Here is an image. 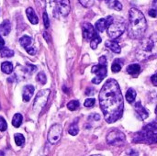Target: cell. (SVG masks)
Returning <instances> with one entry per match:
<instances>
[{
  "label": "cell",
  "instance_id": "cell-38",
  "mask_svg": "<svg viewBox=\"0 0 157 156\" xmlns=\"http://www.w3.org/2000/svg\"><path fill=\"white\" fill-rule=\"evenodd\" d=\"M5 46V40H3V38L0 36V48H2V47H4Z\"/></svg>",
  "mask_w": 157,
  "mask_h": 156
},
{
  "label": "cell",
  "instance_id": "cell-22",
  "mask_svg": "<svg viewBox=\"0 0 157 156\" xmlns=\"http://www.w3.org/2000/svg\"><path fill=\"white\" fill-rule=\"evenodd\" d=\"M0 53H1V56L2 57H12L14 55V51L6 48V47H2L0 48Z\"/></svg>",
  "mask_w": 157,
  "mask_h": 156
},
{
  "label": "cell",
  "instance_id": "cell-40",
  "mask_svg": "<svg viewBox=\"0 0 157 156\" xmlns=\"http://www.w3.org/2000/svg\"><path fill=\"white\" fill-rule=\"evenodd\" d=\"M0 155H4V153H0Z\"/></svg>",
  "mask_w": 157,
  "mask_h": 156
},
{
  "label": "cell",
  "instance_id": "cell-21",
  "mask_svg": "<svg viewBox=\"0 0 157 156\" xmlns=\"http://www.w3.org/2000/svg\"><path fill=\"white\" fill-rule=\"evenodd\" d=\"M100 42H101V38L96 33L95 36L90 40V46H91V48H92L93 50H96L97 47L98 46V44H99Z\"/></svg>",
  "mask_w": 157,
  "mask_h": 156
},
{
  "label": "cell",
  "instance_id": "cell-24",
  "mask_svg": "<svg viewBox=\"0 0 157 156\" xmlns=\"http://www.w3.org/2000/svg\"><path fill=\"white\" fill-rule=\"evenodd\" d=\"M15 143L17 146H22L25 143V138L21 133L15 134Z\"/></svg>",
  "mask_w": 157,
  "mask_h": 156
},
{
  "label": "cell",
  "instance_id": "cell-3",
  "mask_svg": "<svg viewBox=\"0 0 157 156\" xmlns=\"http://www.w3.org/2000/svg\"><path fill=\"white\" fill-rule=\"evenodd\" d=\"M157 141V128L155 122H152L145 126L140 132H138L133 139L134 143H155Z\"/></svg>",
  "mask_w": 157,
  "mask_h": 156
},
{
  "label": "cell",
  "instance_id": "cell-34",
  "mask_svg": "<svg viewBox=\"0 0 157 156\" xmlns=\"http://www.w3.org/2000/svg\"><path fill=\"white\" fill-rule=\"evenodd\" d=\"M26 51L29 54V55H34L36 53V49L33 47H27L26 48Z\"/></svg>",
  "mask_w": 157,
  "mask_h": 156
},
{
  "label": "cell",
  "instance_id": "cell-9",
  "mask_svg": "<svg viewBox=\"0 0 157 156\" xmlns=\"http://www.w3.org/2000/svg\"><path fill=\"white\" fill-rule=\"evenodd\" d=\"M113 19H114V17L112 16H109L106 18H100V19H98L96 22V25H95L96 29L98 31H99V32H103L111 24V22L113 21Z\"/></svg>",
  "mask_w": 157,
  "mask_h": 156
},
{
  "label": "cell",
  "instance_id": "cell-25",
  "mask_svg": "<svg viewBox=\"0 0 157 156\" xmlns=\"http://www.w3.org/2000/svg\"><path fill=\"white\" fill-rule=\"evenodd\" d=\"M79 105L80 104H79V101L78 100H72V101H70L67 104V108H68L69 110L75 111V110H76L79 108Z\"/></svg>",
  "mask_w": 157,
  "mask_h": 156
},
{
  "label": "cell",
  "instance_id": "cell-8",
  "mask_svg": "<svg viewBox=\"0 0 157 156\" xmlns=\"http://www.w3.org/2000/svg\"><path fill=\"white\" fill-rule=\"evenodd\" d=\"M63 133V128L60 124H54L51 127L49 132H48V141L52 144H55L58 143L62 137Z\"/></svg>",
  "mask_w": 157,
  "mask_h": 156
},
{
  "label": "cell",
  "instance_id": "cell-36",
  "mask_svg": "<svg viewBox=\"0 0 157 156\" xmlns=\"http://www.w3.org/2000/svg\"><path fill=\"white\" fill-rule=\"evenodd\" d=\"M151 80H152V82H153V84H154V86H157V74H155L153 76H152V78H151Z\"/></svg>",
  "mask_w": 157,
  "mask_h": 156
},
{
  "label": "cell",
  "instance_id": "cell-30",
  "mask_svg": "<svg viewBox=\"0 0 157 156\" xmlns=\"http://www.w3.org/2000/svg\"><path fill=\"white\" fill-rule=\"evenodd\" d=\"M79 2L85 7H91L94 5L95 0H79Z\"/></svg>",
  "mask_w": 157,
  "mask_h": 156
},
{
  "label": "cell",
  "instance_id": "cell-23",
  "mask_svg": "<svg viewBox=\"0 0 157 156\" xmlns=\"http://www.w3.org/2000/svg\"><path fill=\"white\" fill-rule=\"evenodd\" d=\"M31 40H32V39L30 38V37H29V36H23V37H21L20 38V40H19V42H20V44H21V46L23 47V48H27V47H29V45L31 43Z\"/></svg>",
  "mask_w": 157,
  "mask_h": 156
},
{
  "label": "cell",
  "instance_id": "cell-28",
  "mask_svg": "<svg viewBox=\"0 0 157 156\" xmlns=\"http://www.w3.org/2000/svg\"><path fill=\"white\" fill-rule=\"evenodd\" d=\"M119 61H120V60H116V61L114 62V63L112 64V66H111V70H112V72H114V73H118V72H120L121 69V63H119Z\"/></svg>",
  "mask_w": 157,
  "mask_h": 156
},
{
  "label": "cell",
  "instance_id": "cell-12",
  "mask_svg": "<svg viewBox=\"0 0 157 156\" xmlns=\"http://www.w3.org/2000/svg\"><path fill=\"white\" fill-rule=\"evenodd\" d=\"M34 93V86L28 85L25 86V87L23 88V93H22V97H23V101L24 102H29Z\"/></svg>",
  "mask_w": 157,
  "mask_h": 156
},
{
  "label": "cell",
  "instance_id": "cell-5",
  "mask_svg": "<svg viewBox=\"0 0 157 156\" xmlns=\"http://www.w3.org/2000/svg\"><path fill=\"white\" fill-rule=\"evenodd\" d=\"M107 29L109 37L111 38L112 40H115L123 34V32L126 29V23L122 18H120L119 20L113 19L111 24L107 28Z\"/></svg>",
  "mask_w": 157,
  "mask_h": 156
},
{
  "label": "cell",
  "instance_id": "cell-37",
  "mask_svg": "<svg viewBox=\"0 0 157 156\" xmlns=\"http://www.w3.org/2000/svg\"><path fill=\"white\" fill-rule=\"evenodd\" d=\"M43 36H44V39H45L46 40H48V41H50V40H51V38H50L49 34H48L46 31H44V32H43Z\"/></svg>",
  "mask_w": 157,
  "mask_h": 156
},
{
  "label": "cell",
  "instance_id": "cell-18",
  "mask_svg": "<svg viewBox=\"0 0 157 156\" xmlns=\"http://www.w3.org/2000/svg\"><path fill=\"white\" fill-rule=\"evenodd\" d=\"M136 96H137V94H136V91L133 89V88H129L128 90H127V92H126V100L129 102V103H132V102H134V100H135V98H136Z\"/></svg>",
  "mask_w": 157,
  "mask_h": 156
},
{
  "label": "cell",
  "instance_id": "cell-7",
  "mask_svg": "<svg viewBox=\"0 0 157 156\" xmlns=\"http://www.w3.org/2000/svg\"><path fill=\"white\" fill-rule=\"evenodd\" d=\"M125 140L126 137L124 133L118 130H113L107 136V143L109 145H114V146L122 145L125 143Z\"/></svg>",
  "mask_w": 157,
  "mask_h": 156
},
{
  "label": "cell",
  "instance_id": "cell-33",
  "mask_svg": "<svg viewBox=\"0 0 157 156\" xmlns=\"http://www.w3.org/2000/svg\"><path fill=\"white\" fill-rule=\"evenodd\" d=\"M43 23H44V27L46 29H48L50 27V20H49V17H48L47 12L43 13Z\"/></svg>",
  "mask_w": 157,
  "mask_h": 156
},
{
  "label": "cell",
  "instance_id": "cell-27",
  "mask_svg": "<svg viewBox=\"0 0 157 156\" xmlns=\"http://www.w3.org/2000/svg\"><path fill=\"white\" fill-rule=\"evenodd\" d=\"M109 6H110L111 8L117 10V11H121V10L122 9V5H121V3L120 1H118V0H115V1H113L112 3H110Z\"/></svg>",
  "mask_w": 157,
  "mask_h": 156
},
{
  "label": "cell",
  "instance_id": "cell-1",
  "mask_svg": "<svg viewBox=\"0 0 157 156\" xmlns=\"http://www.w3.org/2000/svg\"><path fill=\"white\" fill-rule=\"evenodd\" d=\"M99 106L108 123H114L123 114L124 102L121 87L114 79H109L102 86L99 96Z\"/></svg>",
  "mask_w": 157,
  "mask_h": 156
},
{
  "label": "cell",
  "instance_id": "cell-13",
  "mask_svg": "<svg viewBox=\"0 0 157 156\" xmlns=\"http://www.w3.org/2000/svg\"><path fill=\"white\" fill-rule=\"evenodd\" d=\"M135 111H136V113L138 114V116L142 119V120H145V119H147L148 118V111L144 108V107H143L142 106V104H141V102H137L136 104H135Z\"/></svg>",
  "mask_w": 157,
  "mask_h": 156
},
{
  "label": "cell",
  "instance_id": "cell-2",
  "mask_svg": "<svg viewBox=\"0 0 157 156\" xmlns=\"http://www.w3.org/2000/svg\"><path fill=\"white\" fill-rule=\"evenodd\" d=\"M146 29L147 22L143 12L135 7L131 8L129 12V37L132 39H140L145 33Z\"/></svg>",
  "mask_w": 157,
  "mask_h": 156
},
{
  "label": "cell",
  "instance_id": "cell-14",
  "mask_svg": "<svg viewBox=\"0 0 157 156\" xmlns=\"http://www.w3.org/2000/svg\"><path fill=\"white\" fill-rule=\"evenodd\" d=\"M105 46L107 48H109L111 51L115 52V53H120L121 52V46H120L119 42L116 41V40H108V41H106Z\"/></svg>",
  "mask_w": 157,
  "mask_h": 156
},
{
  "label": "cell",
  "instance_id": "cell-10",
  "mask_svg": "<svg viewBox=\"0 0 157 156\" xmlns=\"http://www.w3.org/2000/svg\"><path fill=\"white\" fill-rule=\"evenodd\" d=\"M57 3V8L59 13L63 16L66 17L71 9V6H70V1L69 0H56Z\"/></svg>",
  "mask_w": 157,
  "mask_h": 156
},
{
  "label": "cell",
  "instance_id": "cell-29",
  "mask_svg": "<svg viewBox=\"0 0 157 156\" xmlns=\"http://www.w3.org/2000/svg\"><path fill=\"white\" fill-rule=\"evenodd\" d=\"M46 76H45V74H44V73L43 72H40L38 74H37V81L38 82H40V84H42V85H45L46 84Z\"/></svg>",
  "mask_w": 157,
  "mask_h": 156
},
{
  "label": "cell",
  "instance_id": "cell-26",
  "mask_svg": "<svg viewBox=\"0 0 157 156\" xmlns=\"http://www.w3.org/2000/svg\"><path fill=\"white\" fill-rule=\"evenodd\" d=\"M79 131V128H78V125L76 123H73L70 125L69 129H68V132L69 134L73 135V136H75Z\"/></svg>",
  "mask_w": 157,
  "mask_h": 156
},
{
  "label": "cell",
  "instance_id": "cell-19",
  "mask_svg": "<svg viewBox=\"0 0 157 156\" xmlns=\"http://www.w3.org/2000/svg\"><path fill=\"white\" fill-rule=\"evenodd\" d=\"M1 70L6 74H10L13 72V64L9 62H5L1 65Z\"/></svg>",
  "mask_w": 157,
  "mask_h": 156
},
{
  "label": "cell",
  "instance_id": "cell-6",
  "mask_svg": "<svg viewBox=\"0 0 157 156\" xmlns=\"http://www.w3.org/2000/svg\"><path fill=\"white\" fill-rule=\"evenodd\" d=\"M50 93L51 91L49 89H43V90H40L37 94L34 103H33V109L36 113H40V110L44 108V106L46 105L48 101Z\"/></svg>",
  "mask_w": 157,
  "mask_h": 156
},
{
  "label": "cell",
  "instance_id": "cell-11",
  "mask_svg": "<svg viewBox=\"0 0 157 156\" xmlns=\"http://www.w3.org/2000/svg\"><path fill=\"white\" fill-rule=\"evenodd\" d=\"M97 32L95 31V28L92 24L86 22L83 24V36L86 40H91Z\"/></svg>",
  "mask_w": 157,
  "mask_h": 156
},
{
  "label": "cell",
  "instance_id": "cell-31",
  "mask_svg": "<svg viewBox=\"0 0 157 156\" xmlns=\"http://www.w3.org/2000/svg\"><path fill=\"white\" fill-rule=\"evenodd\" d=\"M95 102H96V101H95L94 98H87V99L85 101L84 106H85L86 108H92V107H94Z\"/></svg>",
  "mask_w": 157,
  "mask_h": 156
},
{
  "label": "cell",
  "instance_id": "cell-4",
  "mask_svg": "<svg viewBox=\"0 0 157 156\" xmlns=\"http://www.w3.org/2000/svg\"><path fill=\"white\" fill-rule=\"evenodd\" d=\"M91 72L96 74V76L92 79V83L98 85L107 75V60L105 56H101L99 58V63L94 65L91 69Z\"/></svg>",
  "mask_w": 157,
  "mask_h": 156
},
{
  "label": "cell",
  "instance_id": "cell-17",
  "mask_svg": "<svg viewBox=\"0 0 157 156\" xmlns=\"http://www.w3.org/2000/svg\"><path fill=\"white\" fill-rule=\"evenodd\" d=\"M126 70H127V73L128 74H130L132 75H137L140 73V71H141V67H140L139 64L133 63V64L129 65Z\"/></svg>",
  "mask_w": 157,
  "mask_h": 156
},
{
  "label": "cell",
  "instance_id": "cell-16",
  "mask_svg": "<svg viewBox=\"0 0 157 156\" xmlns=\"http://www.w3.org/2000/svg\"><path fill=\"white\" fill-rule=\"evenodd\" d=\"M10 29H11V27H10L9 20H7V19L4 20L0 25V34L4 35V36H6V35L9 34Z\"/></svg>",
  "mask_w": 157,
  "mask_h": 156
},
{
  "label": "cell",
  "instance_id": "cell-39",
  "mask_svg": "<svg viewBox=\"0 0 157 156\" xmlns=\"http://www.w3.org/2000/svg\"><path fill=\"white\" fill-rule=\"evenodd\" d=\"M54 1H55V0H46L47 4H49V5H52V4H53V3H54Z\"/></svg>",
  "mask_w": 157,
  "mask_h": 156
},
{
  "label": "cell",
  "instance_id": "cell-20",
  "mask_svg": "<svg viewBox=\"0 0 157 156\" xmlns=\"http://www.w3.org/2000/svg\"><path fill=\"white\" fill-rule=\"evenodd\" d=\"M22 115L19 114V113H17L14 115L13 119H12V125L15 127V128H18L21 123H22Z\"/></svg>",
  "mask_w": 157,
  "mask_h": 156
},
{
  "label": "cell",
  "instance_id": "cell-15",
  "mask_svg": "<svg viewBox=\"0 0 157 156\" xmlns=\"http://www.w3.org/2000/svg\"><path fill=\"white\" fill-rule=\"evenodd\" d=\"M26 14H27V17H28V18L31 24H34V25L38 24L39 18H38V17H37V15H36V13L32 7H28L26 10Z\"/></svg>",
  "mask_w": 157,
  "mask_h": 156
},
{
  "label": "cell",
  "instance_id": "cell-41",
  "mask_svg": "<svg viewBox=\"0 0 157 156\" xmlns=\"http://www.w3.org/2000/svg\"><path fill=\"white\" fill-rule=\"evenodd\" d=\"M104 1H106V2H109L110 0H104Z\"/></svg>",
  "mask_w": 157,
  "mask_h": 156
},
{
  "label": "cell",
  "instance_id": "cell-35",
  "mask_svg": "<svg viewBox=\"0 0 157 156\" xmlns=\"http://www.w3.org/2000/svg\"><path fill=\"white\" fill-rule=\"evenodd\" d=\"M148 13H149V16L152 17H156V10H155V8L150 9Z\"/></svg>",
  "mask_w": 157,
  "mask_h": 156
},
{
  "label": "cell",
  "instance_id": "cell-32",
  "mask_svg": "<svg viewBox=\"0 0 157 156\" xmlns=\"http://www.w3.org/2000/svg\"><path fill=\"white\" fill-rule=\"evenodd\" d=\"M7 128V124L6 122V120L3 117H0V131H5Z\"/></svg>",
  "mask_w": 157,
  "mask_h": 156
}]
</instances>
